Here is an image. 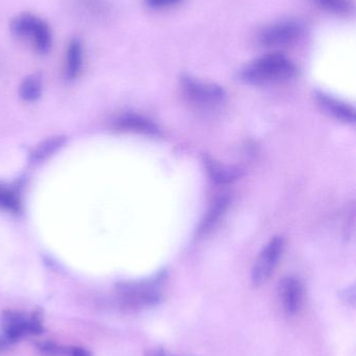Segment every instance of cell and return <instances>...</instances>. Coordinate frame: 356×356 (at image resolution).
I'll list each match as a JSON object with an SVG mask.
<instances>
[{"label":"cell","instance_id":"cell-1","mask_svg":"<svg viewBox=\"0 0 356 356\" xmlns=\"http://www.w3.org/2000/svg\"><path fill=\"white\" fill-rule=\"evenodd\" d=\"M296 72V67L288 58L282 54H272L248 65L240 73V77L251 85H271L290 81Z\"/></svg>","mask_w":356,"mask_h":356},{"label":"cell","instance_id":"cell-2","mask_svg":"<svg viewBox=\"0 0 356 356\" xmlns=\"http://www.w3.org/2000/svg\"><path fill=\"white\" fill-rule=\"evenodd\" d=\"M43 330L36 312L4 311L0 313V349L10 347L27 337L37 336Z\"/></svg>","mask_w":356,"mask_h":356},{"label":"cell","instance_id":"cell-3","mask_svg":"<svg viewBox=\"0 0 356 356\" xmlns=\"http://www.w3.org/2000/svg\"><path fill=\"white\" fill-rule=\"evenodd\" d=\"M165 282L167 274L162 272L150 280L123 282L117 288L119 301L123 307L132 309L156 305L162 298Z\"/></svg>","mask_w":356,"mask_h":356},{"label":"cell","instance_id":"cell-4","mask_svg":"<svg viewBox=\"0 0 356 356\" xmlns=\"http://www.w3.org/2000/svg\"><path fill=\"white\" fill-rule=\"evenodd\" d=\"M10 31L16 37L31 40L36 51L47 54L52 45V33L47 23L29 13L18 15L10 21Z\"/></svg>","mask_w":356,"mask_h":356},{"label":"cell","instance_id":"cell-5","mask_svg":"<svg viewBox=\"0 0 356 356\" xmlns=\"http://www.w3.org/2000/svg\"><path fill=\"white\" fill-rule=\"evenodd\" d=\"M181 86L188 102L200 110H215L225 102V91L223 88L215 83H202L194 77L184 75L181 79Z\"/></svg>","mask_w":356,"mask_h":356},{"label":"cell","instance_id":"cell-6","mask_svg":"<svg viewBox=\"0 0 356 356\" xmlns=\"http://www.w3.org/2000/svg\"><path fill=\"white\" fill-rule=\"evenodd\" d=\"M284 238H272L263 249L252 271V284L255 286L265 284L273 273L284 251Z\"/></svg>","mask_w":356,"mask_h":356},{"label":"cell","instance_id":"cell-7","mask_svg":"<svg viewBox=\"0 0 356 356\" xmlns=\"http://www.w3.org/2000/svg\"><path fill=\"white\" fill-rule=\"evenodd\" d=\"M301 35V29L292 21H282L265 27L259 35V43L265 47H280L294 43Z\"/></svg>","mask_w":356,"mask_h":356},{"label":"cell","instance_id":"cell-8","mask_svg":"<svg viewBox=\"0 0 356 356\" xmlns=\"http://www.w3.org/2000/svg\"><path fill=\"white\" fill-rule=\"evenodd\" d=\"M279 292L286 315L288 317L296 315L301 309L304 295L300 280L296 277H286L280 284Z\"/></svg>","mask_w":356,"mask_h":356},{"label":"cell","instance_id":"cell-9","mask_svg":"<svg viewBox=\"0 0 356 356\" xmlns=\"http://www.w3.org/2000/svg\"><path fill=\"white\" fill-rule=\"evenodd\" d=\"M117 129L121 131H133L141 135L156 136L160 135V129L152 121L138 115L127 114L119 117L115 122Z\"/></svg>","mask_w":356,"mask_h":356},{"label":"cell","instance_id":"cell-10","mask_svg":"<svg viewBox=\"0 0 356 356\" xmlns=\"http://www.w3.org/2000/svg\"><path fill=\"white\" fill-rule=\"evenodd\" d=\"M317 100L324 111L338 120L345 123L355 122V110L348 104L339 102L336 98L330 97L324 93H317Z\"/></svg>","mask_w":356,"mask_h":356},{"label":"cell","instance_id":"cell-11","mask_svg":"<svg viewBox=\"0 0 356 356\" xmlns=\"http://www.w3.org/2000/svg\"><path fill=\"white\" fill-rule=\"evenodd\" d=\"M83 67V47L79 40H72L69 43L66 51V63H65V75L67 79H77Z\"/></svg>","mask_w":356,"mask_h":356},{"label":"cell","instance_id":"cell-12","mask_svg":"<svg viewBox=\"0 0 356 356\" xmlns=\"http://www.w3.org/2000/svg\"><path fill=\"white\" fill-rule=\"evenodd\" d=\"M39 349L45 355L52 356H91L87 349L77 346H64L46 341L39 345Z\"/></svg>","mask_w":356,"mask_h":356},{"label":"cell","instance_id":"cell-13","mask_svg":"<svg viewBox=\"0 0 356 356\" xmlns=\"http://www.w3.org/2000/svg\"><path fill=\"white\" fill-rule=\"evenodd\" d=\"M228 203H229L228 198L222 197V198H219V200L212 205V207L209 209L206 217L203 220L202 224H201V234H206L207 232H209V230L213 227V225H215V223L221 219L222 215H223L226 209H227Z\"/></svg>","mask_w":356,"mask_h":356},{"label":"cell","instance_id":"cell-14","mask_svg":"<svg viewBox=\"0 0 356 356\" xmlns=\"http://www.w3.org/2000/svg\"><path fill=\"white\" fill-rule=\"evenodd\" d=\"M0 209L10 213L21 211V201L18 194L13 188L0 184Z\"/></svg>","mask_w":356,"mask_h":356},{"label":"cell","instance_id":"cell-15","mask_svg":"<svg viewBox=\"0 0 356 356\" xmlns=\"http://www.w3.org/2000/svg\"><path fill=\"white\" fill-rule=\"evenodd\" d=\"M205 164H206L207 169H208L209 175L215 181L226 184V182L231 181V180L235 179L238 177V172H236L235 170L225 169L211 159L206 158Z\"/></svg>","mask_w":356,"mask_h":356},{"label":"cell","instance_id":"cell-16","mask_svg":"<svg viewBox=\"0 0 356 356\" xmlns=\"http://www.w3.org/2000/svg\"><path fill=\"white\" fill-rule=\"evenodd\" d=\"M42 85L39 77L31 75L23 81L20 95L25 102H35L41 95Z\"/></svg>","mask_w":356,"mask_h":356},{"label":"cell","instance_id":"cell-17","mask_svg":"<svg viewBox=\"0 0 356 356\" xmlns=\"http://www.w3.org/2000/svg\"><path fill=\"white\" fill-rule=\"evenodd\" d=\"M316 1L328 12L338 15L348 14L353 8L351 0H316Z\"/></svg>","mask_w":356,"mask_h":356},{"label":"cell","instance_id":"cell-18","mask_svg":"<svg viewBox=\"0 0 356 356\" xmlns=\"http://www.w3.org/2000/svg\"><path fill=\"white\" fill-rule=\"evenodd\" d=\"M63 142H64L63 138H54V139L48 140L47 142L40 145L37 150L33 152V159L35 160H42V159L46 158L52 152H56L59 146L62 145Z\"/></svg>","mask_w":356,"mask_h":356},{"label":"cell","instance_id":"cell-19","mask_svg":"<svg viewBox=\"0 0 356 356\" xmlns=\"http://www.w3.org/2000/svg\"><path fill=\"white\" fill-rule=\"evenodd\" d=\"M182 0H146V3L152 8H167L180 3Z\"/></svg>","mask_w":356,"mask_h":356},{"label":"cell","instance_id":"cell-20","mask_svg":"<svg viewBox=\"0 0 356 356\" xmlns=\"http://www.w3.org/2000/svg\"><path fill=\"white\" fill-rule=\"evenodd\" d=\"M342 300L349 307H355V288H348L342 293Z\"/></svg>","mask_w":356,"mask_h":356},{"label":"cell","instance_id":"cell-21","mask_svg":"<svg viewBox=\"0 0 356 356\" xmlns=\"http://www.w3.org/2000/svg\"><path fill=\"white\" fill-rule=\"evenodd\" d=\"M167 356H169V355H167Z\"/></svg>","mask_w":356,"mask_h":356}]
</instances>
